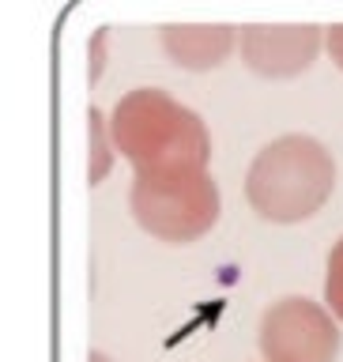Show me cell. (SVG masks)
<instances>
[{
    "label": "cell",
    "instance_id": "obj_2",
    "mask_svg": "<svg viewBox=\"0 0 343 362\" xmlns=\"http://www.w3.org/2000/svg\"><path fill=\"white\" fill-rule=\"evenodd\" d=\"M336 189L332 151L302 132L276 136L257 151L245 174V200L268 223L313 219Z\"/></svg>",
    "mask_w": 343,
    "mask_h": 362
},
{
    "label": "cell",
    "instance_id": "obj_4",
    "mask_svg": "<svg viewBox=\"0 0 343 362\" xmlns=\"http://www.w3.org/2000/svg\"><path fill=\"white\" fill-rule=\"evenodd\" d=\"M257 347L264 362H336L339 325L321 302L279 298L260 317Z\"/></svg>",
    "mask_w": 343,
    "mask_h": 362
},
{
    "label": "cell",
    "instance_id": "obj_9",
    "mask_svg": "<svg viewBox=\"0 0 343 362\" xmlns=\"http://www.w3.org/2000/svg\"><path fill=\"white\" fill-rule=\"evenodd\" d=\"M325 45H328V57L336 61V68H343V23H332L325 30Z\"/></svg>",
    "mask_w": 343,
    "mask_h": 362
},
{
    "label": "cell",
    "instance_id": "obj_8",
    "mask_svg": "<svg viewBox=\"0 0 343 362\" xmlns=\"http://www.w3.org/2000/svg\"><path fill=\"white\" fill-rule=\"evenodd\" d=\"M91 117V140H95V166H91V181H102V174L110 170V151H106V121H102V113L98 110H91L87 113Z\"/></svg>",
    "mask_w": 343,
    "mask_h": 362
},
{
    "label": "cell",
    "instance_id": "obj_5",
    "mask_svg": "<svg viewBox=\"0 0 343 362\" xmlns=\"http://www.w3.org/2000/svg\"><path fill=\"white\" fill-rule=\"evenodd\" d=\"M238 45H242V61L257 76L291 79V76H302L317 61V53L325 45V30L313 27V23H287V27L253 23V27H242Z\"/></svg>",
    "mask_w": 343,
    "mask_h": 362
},
{
    "label": "cell",
    "instance_id": "obj_1",
    "mask_svg": "<svg viewBox=\"0 0 343 362\" xmlns=\"http://www.w3.org/2000/svg\"><path fill=\"white\" fill-rule=\"evenodd\" d=\"M110 140L136 174L208 170L211 136L200 113L181 106L158 87L129 90L110 113Z\"/></svg>",
    "mask_w": 343,
    "mask_h": 362
},
{
    "label": "cell",
    "instance_id": "obj_6",
    "mask_svg": "<svg viewBox=\"0 0 343 362\" xmlns=\"http://www.w3.org/2000/svg\"><path fill=\"white\" fill-rule=\"evenodd\" d=\"M238 34L226 23H170L163 27V49L178 68L189 72H208L219 68L234 53Z\"/></svg>",
    "mask_w": 343,
    "mask_h": 362
},
{
    "label": "cell",
    "instance_id": "obj_7",
    "mask_svg": "<svg viewBox=\"0 0 343 362\" xmlns=\"http://www.w3.org/2000/svg\"><path fill=\"white\" fill-rule=\"evenodd\" d=\"M325 302H328V313L343 325V238L332 245L328 253V268H325Z\"/></svg>",
    "mask_w": 343,
    "mask_h": 362
},
{
    "label": "cell",
    "instance_id": "obj_3",
    "mask_svg": "<svg viewBox=\"0 0 343 362\" xmlns=\"http://www.w3.org/2000/svg\"><path fill=\"white\" fill-rule=\"evenodd\" d=\"M132 219L158 242L189 245L219 223L223 197L208 170L178 174H136L129 192Z\"/></svg>",
    "mask_w": 343,
    "mask_h": 362
},
{
    "label": "cell",
    "instance_id": "obj_10",
    "mask_svg": "<svg viewBox=\"0 0 343 362\" xmlns=\"http://www.w3.org/2000/svg\"><path fill=\"white\" fill-rule=\"evenodd\" d=\"M91 362H110V355H102V351H91Z\"/></svg>",
    "mask_w": 343,
    "mask_h": 362
}]
</instances>
